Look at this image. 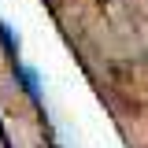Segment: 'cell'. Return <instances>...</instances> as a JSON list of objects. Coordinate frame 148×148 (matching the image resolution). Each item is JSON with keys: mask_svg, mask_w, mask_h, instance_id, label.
I'll list each match as a JSON object with an SVG mask.
<instances>
[{"mask_svg": "<svg viewBox=\"0 0 148 148\" xmlns=\"http://www.w3.org/2000/svg\"><path fill=\"white\" fill-rule=\"evenodd\" d=\"M11 74H15L18 82H22V89H26V96H30L34 104H41V82H37V71H30V67H22V63H11Z\"/></svg>", "mask_w": 148, "mask_h": 148, "instance_id": "obj_1", "label": "cell"}, {"mask_svg": "<svg viewBox=\"0 0 148 148\" xmlns=\"http://www.w3.org/2000/svg\"><path fill=\"white\" fill-rule=\"evenodd\" d=\"M0 45H4L8 59L18 63V41H15V34H11V26H8V22H0Z\"/></svg>", "mask_w": 148, "mask_h": 148, "instance_id": "obj_2", "label": "cell"}]
</instances>
